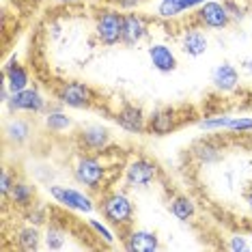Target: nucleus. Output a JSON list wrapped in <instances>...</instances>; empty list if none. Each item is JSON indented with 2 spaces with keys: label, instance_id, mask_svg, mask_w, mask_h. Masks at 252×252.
<instances>
[{
  "label": "nucleus",
  "instance_id": "obj_1",
  "mask_svg": "<svg viewBox=\"0 0 252 252\" xmlns=\"http://www.w3.org/2000/svg\"><path fill=\"white\" fill-rule=\"evenodd\" d=\"M104 220L114 228H129L134 224V203L123 190H110L99 200Z\"/></svg>",
  "mask_w": 252,
  "mask_h": 252
},
{
  "label": "nucleus",
  "instance_id": "obj_2",
  "mask_svg": "<svg viewBox=\"0 0 252 252\" xmlns=\"http://www.w3.org/2000/svg\"><path fill=\"white\" fill-rule=\"evenodd\" d=\"M73 181L78 183V186H82L84 190L89 192H99L101 188H104L106 183V164L104 159H101L99 156H78L76 162H73Z\"/></svg>",
  "mask_w": 252,
  "mask_h": 252
},
{
  "label": "nucleus",
  "instance_id": "obj_3",
  "mask_svg": "<svg viewBox=\"0 0 252 252\" xmlns=\"http://www.w3.org/2000/svg\"><path fill=\"white\" fill-rule=\"evenodd\" d=\"M123 20L125 13H119L117 9L101 11L95 20V37L106 48L123 43Z\"/></svg>",
  "mask_w": 252,
  "mask_h": 252
},
{
  "label": "nucleus",
  "instance_id": "obj_4",
  "mask_svg": "<svg viewBox=\"0 0 252 252\" xmlns=\"http://www.w3.org/2000/svg\"><path fill=\"white\" fill-rule=\"evenodd\" d=\"M48 192L59 205H63V207H67L71 211H78V214L91 216L97 207L93 196L84 190H78V188H67V186H56V183H52V186H48Z\"/></svg>",
  "mask_w": 252,
  "mask_h": 252
},
{
  "label": "nucleus",
  "instance_id": "obj_5",
  "mask_svg": "<svg viewBox=\"0 0 252 252\" xmlns=\"http://www.w3.org/2000/svg\"><path fill=\"white\" fill-rule=\"evenodd\" d=\"M123 179L129 190H145V188H149L158 179V166L145 156L131 158L129 162L125 164Z\"/></svg>",
  "mask_w": 252,
  "mask_h": 252
},
{
  "label": "nucleus",
  "instance_id": "obj_6",
  "mask_svg": "<svg viewBox=\"0 0 252 252\" xmlns=\"http://www.w3.org/2000/svg\"><path fill=\"white\" fill-rule=\"evenodd\" d=\"M7 108L11 114H41L48 110V99L43 97V93L35 87H28L24 91L11 95V99L7 101Z\"/></svg>",
  "mask_w": 252,
  "mask_h": 252
},
{
  "label": "nucleus",
  "instance_id": "obj_7",
  "mask_svg": "<svg viewBox=\"0 0 252 252\" xmlns=\"http://www.w3.org/2000/svg\"><path fill=\"white\" fill-rule=\"evenodd\" d=\"M59 101L65 104V108H71V110H87V108L93 106V91H91L89 84L78 82V80H69V82H63L59 87Z\"/></svg>",
  "mask_w": 252,
  "mask_h": 252
},
{
  "label": "nucleus",
  "instance_id": "obj_8",
  "mask_svg": "<svg viewBox=\"0 0 252 252\" xmlns=\"http://www.w3.org/2000/svg\"><path fill=\"white\" fill-rule=\"evenodd\" d=\"M194 18H196L198 26L207 28V31H224V28L231 24V15H228L226 11V4L224 0H207L205 4H200L196 9V13H194Z\"/></svg>",
  "mask_w": 252,
  "mask_h": 252
},
{
  "label": "nucleus",
  "instance_id": "obj_9",
  "mask_svg": "<svg viewBox=\"0 0 252 252\" xmlns=\"http://www.w3.org/2000/svg\"><path fill=\"white\" fill-rule=\"evenodd\" d=\"M78 140L87 151L104 153L110 147V129L101 123H87L80 127Z\"/></svg>",
  "mask_w": 252,
  "mask_h": 252
},
{
  "label": "nucleus",
  "instance_id": "obj_10",
  "mask_svg": "<svg viewBox=\"0 0 252 252\" xmlns=\"http://www.w3.org/2000/svg\"><path fill=\"white\" fill-rule=\"evenodd\" d=\"M114 121L127 134H145L147 131V117L140 106L125 104L121 110L114 114Z\"/></svg>",
  "mask_w": 252,
  "mask_h": 252
},
{
  "label": "nucleus",
  "instance_id": "obj_11",
  "mask_svg": "<svg viewBox=\"0 0 252 252\" xmlns=\"http://www.w3.org/2000/svg\"><path fill=\"white\" fill-rule=\"evenodd\" d=\"M2 136L7 145L22 147L32 138V123L22 117H9L2 125Z\"/></svg>",
  "mask_w": 252,
  "mask_h": 252
},
{
  "label": "nucleus",
  "instance_id": "obj_12",
  "mask_svg": "<svg viewBox=\"0 0 252 252\" xmlns=\"http://www.w3.org/2000/svg\"><path fill=\"white\" fill-rule=\"evenodd\" d=\"M177 125H179V117L173 108H156L147 117V129L153 136H168L177 129Z\"/></svg>",
  "mask_w": 252,
  "mask_h": 252
},
{
  "label": "nucleus",
  "instance_id": "obj_13",
  "mask_svg": "<svg viewBox=\"0 0 252 252\" xmlns=\"http://www.w3.org/2000/svg\"><path fill=\"white\" fill-rule=\"evenodd\" d=\"M147 54H149V63H151V67L156 71L159 73H170V71H175L177 69V54H175V50L170 48L168 43H151L149 45V50H147Z\"/></svg>",
  "mask_w": 252,
  "mask_h": 252
},
{
  "label": "nucleus",
  "instance_id": "obj_14",
  "mask_svg": "<svg viewBox=\"0 0 252 252\" xmlns=\"http://www.w3.org/2000/svg\"><path fill=\"white\" fill-rule=\"evenodd\" d=\"M123 246L129 252H156L159 250V237L147 228H134L123 237Z\"/></svg>",
  "mask_w": 252,
  "mask_h": 252
},
{
  "label": "nucleus",
  "instance_id": "obj_15",
  "mask_svg": "<svg viewBox=\"0 0 252 252\" xmlns=\"http://www.w3.org/2000/svg\"><path fill=\"white\" fill-rule=\"evenodd\" d=\"M209 50V39L203 32V26L186 28L181 35V52L190 59H198Z\"/></svg>",
  "mask_w": 252,
  "mask_h": 252
},
{
  "label": "nucleus",
  "instance_id": "obj_16",
  "mask_svg": "<svg viewBox=\"0 0 252 252\" xmlns=\"http://www.w3.org/2000/svg\"><path fill=\"white\" fill-rule=\"evenodd\" d=\"M149 32V24L140 13H125L123 20V45L136 48Z\"/></svg>",
  "mask_w": 252,
  "mask_h": 252
},
{
  "label": "nucleus",
  "instance_id": "obj_17",
  "mask_svg": "<svg viewBox=\"0 0 252 252\" xmlns=\"http://www.w3.org/2000/svg\"><path fill=\"white\" fill-rule=\"evenodd\" d=\"M211 84L220 91V93H233L239 87V71L231 63H220L211 71Z\"/></svg>",
  "mask_w": 252,
  "mask_h": 252
},
{
  "label": "nucleus",
  "instance_id": "obj_18",
  "mask_svg": "<svg viewBox=\"0 0 252 252\" xmlns=\"http://www.w3.org/2000/svg\"><path fill=\"white\" fill-rule=\"evenodd\" d=\"M43 125L48 131L63 134V131L71 129L73 119L65 112V104H63V101H56V104H48V110H45V117H43Z\"/></svg>",
  "mask_w": 252,
  "mask_h": 252
},
{
  "label": "nucleus",
  "instance_id": "obj_19",
  "mask_svg": "<svg viewBox=\"0 0 252 252\" xmlns=\"http://www.w3.org/2000/svg\"><path fill=\"white\" fill-rule=\"evenodd\" d=\"M2 73H4L2 82L11 89V93H18V91H24V89L31 87V73H28V69L24 65H20L15 56L4 65Z\"/></svg>",
  "mask_w": 252,
  "mask_h": 252
},
{
  "label": "nucleus",
  "instance_id": "obj_20",
  "mask_svg": "<svg viewBox=\"0 0 252 252\" xmlns=\"http://www.w3.org/2000/svg\"><path fill=\"white\" fill-rule=\"evenodd\" d=\"M35 186L26 179H15L13 188H11L7 200L13 207H20V209H28L35 205Z\"/></svg>",
  "mask_w": 252,
  "mask_h": 252
},
{
  "label": "nucleus",
  "instance_id": "obj_21",
  "mask_svg": "<svg viewBox=\"0 0 252 252\" xmlns=\"http://www.w3.org/2000/svg\"><path fill=\"white\" fill-rule=\"evenodd\" d=\"M192 158L196 159L198 164H205V166L218 164L222 159V147L218 145L216 140L203 138L192 145Z\"/></svg>",
  "mask_w": 252,
  "mask_h": 252
},
{
  "label": "nucleus",
  "instance_id": "obj_22",
  "mask_svg": "<svg viewBox=\"0 0 252 252\" xmlns=\"http://www.w3.org/2000/svg\"><path fill=\"white\" fill-rule=\"evenodd\" d=\"M15 246L24 252H35L43 248V235L39 233V226L35 224H26L18 228L15 233Z\"/></svg>",
  "mask_w": 252,
  "mask_h": 252
},
{
  "label": "nucleus",
  "instance_id": "obj_23",
  "mask_svg": "<svg viewBox=\"0 0 252 252\" xmlns=\"http://www.w3.org/2000/svg\"><path fill=\"white\" fill-rule=\"evenodd\" d=\"M170 214L179 222H188L196 216V205H194L192 198L183 196V194H177V196L170 198Z\"/></svg>",
  "mask_w": 252,
  "mask_h": 252
},
{
  "label": "nucleus",
  "instance_id": "obj_24",
  "mask_svg": "<svg viewBox=\"0 0 252 252\" xmlns=\"http://www.w3.org/2000/svg\"><path fill=\"white\" fill-rule=\"evenodd\" d=\"M67 231L61 224H48L43 233V250H65Z\"/></svg>",
  "mask_w": 252,
  "mask_h": 252
},
{
  "label": "nucleus",
  "instance_id": "obj_25",
  "mask_svg": "<svg viewBox=\"0 0 252 252\" xmlns=\"http://www.w3.org/2000/svg\"><path fill=\"white\" fill-rule=\"evenodd\" d=\"M181 13H186L183 0H159L158 2V15L162 20H175Z\"/></svg>",
  "mask_w": 252,
  "mask_h": 252
},
{
  "label": "nucleus",
  "instance_id": "obj_26",
  "mask_svg": "<svg viewBox=\"0 0 252 252\" xmlns=\"http://www.w3.org/2000/svg\"><path fill=\"white\" fill-rule=\"evenodd\" d=\"M89 228H91V231H93L106 246H114V239H117V235L112 233V228H110V224H108V222H101L99 218H89Z\"/></svg>",
  "mask_w": 252,
  "mask_h": 252
},
{
  "label": "nucleus",
  "instance_id": "obj_27",
  "mask_svg": "<svg viewBox=\"0 0 252 252\" xmlns=\"http://www.w3.org/2000/svg\"><path fill=\"white\" fill-rule=\"evenodd\" d=\"M224 131H231V134H248V131H252V117H233V114H228Z\"/></svg>",
  "mask_w": 252,
  "mask_h": 252
},
{
  "label": "nucleus",
  "instance_id": "obj_28",
  "mask_svg": "<svg viewBox=\"0 0 252 252\" xmlns=\"http://www.w3.org/2000/svg\"><path fill=\"white\" fill-rule=\"evenodd\" d=\"M228 121V114H216V117H205L198 121V129L203 131H220L224 129V125Z\"/></svg>",
  "mask_w": 252,
  "mask_h": 252
},
{
  "label": "nucleus",
  "instance_id": "obj_29",
  "mask_svg": "<svg viewBox=\"0 0 252 252\" xmlns=\"http://www.w3.org/2000/svg\"><path fill=\"white\" fill-rule=\"evenodd\" d=\"M45 220H48V214H45L43 207H37V205H32V207L26 209V222H28V224L41 226V224H45Z\"/></svg>",
  "mask_w": 252,
  "mask_h": 252
},
{
  "label": "nucleus",
  "instance_id": "obj_30",
  "mask_svg": "<svg viewBox=\"0 0 252 252\" xmlns=\"http://www.w3.org/2000/svg\"><path fill=\"white\" fill-rule=\"evenodd\" d=\"M224 4H226V11H228V15H231L233 22H242L246 18V9L237 2V0H224Z\"/></svg>",
  "mask_w": 252,
  "mask_h": 252
},
{
  "label": "nucleus",
  "instance_id": "obj_31",
  "mask_svg": "<svg viewBox=\"0 0 252 252\" xmlns=\"http://www.w3.org/2000/svg\"><path fill=\"white\" fill-rule=\"evenodd\" d=\"M13 183H15V175H11V170L4 168L2 175H0V194H2V198L9 196V192H11V188H13Z\"/></svg>",
  "mask_w": 252,
  "mask_h": 252
},
{
  "label": "nucleus",
  "instance_id": "obj_32",
  "mask_svg": "<svg viewBox=\"0 0 252 252\" xmlns=\"http://www.w3.org/2000/svg\"><path fill=\"white\" fill-rule=\"evenodd\" d=\"M228 250H233V252H244V250H250V246L246 244V237H242V235H233L231 242H228Z\"/></svg>",
  "mask_w": 252,
  "mask_h": 252
},
{
  "label": "nucleus",
  "instance_id": "obj_33",
  "mask_svg": "<svg viewBox=\"0 0 252 252\" xmlns=\"http://www.w3.org/2000/svg\"><path fill=\"white\" fill-rule=\"evenodd\" d=\"M207 0H183V7H186V11H192V9H198L200 4H205Z\"/></svg>",
  "mask_w": 252,
  "mask_h": 252
},
{
  "label": "nucleus",
  "instance_id": "obj_34",
  "mask_svg": "<svg viewBox=\"0 0 252 252\" xmlns=\"http://www.w3.org/2000/svg\"><path fill=\"white\" fill-rule=\"evenodd\" d=\"M244 200H246V207H248L250 216H252V186L246 188V192H244Z\"/></svg>",
  "mask_w": 252,
  "mask_h": 252
},
{
  "label": "nucleus",
  "instance_id": "obj_35",
  "mask_svg": "<svg viewBox=\"0 0 252 252\" xmlns=\"http://www.w3.org/2000/svg\"><path fill=\"white\" fill-rule=\"evenodd\" d=\"M140 0H119V7L121 9H136Z\"/></svg>",
  "mask_w": 252,
  "mask_h": 252
},
{
  "label": "nucleus",
  "instance_id": "obj_36",
  "mask_svg": "<svg viewBox=\"0 0 252 252\" xmlns=\"http://www.w3.org/2000/svg\"><path fill=\"white\" fill-rule=\"evenodd\" d=\"M242 69H244V73L252 76V56H246V59L242 61Z\"/></svg>",
  "mask_w": 252,
  "mask_h": 252
},
{
  "label": "nucleus",
  "instance_id": "obj_37",
  "mask_svg": "<svg viewBox=\"0 0 252 252\" xmlns=\"http://www.w3.org/2000/svg\"><path fill=\"white\" fill-rule=\"evenodd\" d=\"M56 2H61V4H76V2H80V0H56Z\"/></svg>",
  "mask_w": 252,
  "mask_h": 252
},
{
  "label": "nucleus",
  "instance_id": "obj_38",
  "mask_svg": "<svg viewBox=\"0 0 252 252\" xmlns=\"http://www.w3.org/2000/svg\"><path fill=\"white\" fill-rule=\"evenodd\" d=\"M31 2H39V0H31Z\"/></svg>",
  "mask_w": 252,
  "mask_h": 252
},
{
  "label": "nucleus",
  "instance_id": "obj_39",
  "mask_svg": "<svg viewBox=\"0 0 252 252\" xmlns=\"http://www.w3.org/2000/svg\"><path fill=\"white\" fill-rule=\"evenodd\" d=\"M250 250H252V246H250Z\"/></svg>",
  "mask_w": 252,
  "mask_h": 252
}]
</instances>
